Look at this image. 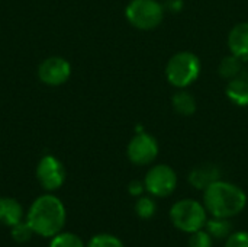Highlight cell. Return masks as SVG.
Wrapping results in <instances>:
<instances>
[{
  "mask_svg": "<svg viewBox=\"0 0 248 247\" xmlns=\"http://www.w3.org/2000/svg\"><path fill=\"white\" fill-rule=\"evenodd\" d=\"M201 74V60L190 51L174 54L166 66V77L174 87L185 89L195 83Z\"/></svg>",
  "mask_w": 248,
  "mask_h": 247,
  "instance_id": "cell-3",
  "label": "cell"
},
{
  "mask_svg": "<svg viewBox=\"0 0 248 247\" xmlns=\"http://www.w3.org/2000/svg\"><path fill=\"white\" fill-rule=\"evenodd\" d=\"M71 74L70 63L62 57H49L39 64L38 77L42 83L48 86L64 84Z\"/></svg>",
  "mask_w": 248,
  "mask_h": 247,
  "instance_id": "cell-9",
  "label": "cell"
},
{
  "mask_svg": "<svg viewBox=\"0 0 248 247\" xmlns=\"http://www.w3.org/2000/svg\"><path fill=\"white\" fill-rule=\"evenodd\" d=\"M33 234V230L32 227L29 226V223H17L12 227V237L17 242V243H26L31 240Z\"/></svg>",
  "mask_w": 248,
  "mask_h": 247,
  "instance_id": "cell-19",
  "label": "cell"
},
{
  "mask_svg": "<svg viewBox=\"0 0 248 247\" xmlns=\"http://www.w3.org/2000/svg\"><path fill=\"white\" fill-rule=\"evenodd\" d=\"M243 61L235 57L234 54H230L227 57H224L219 63V67H218V71H219V76L222 79H227V80H231L237 76L241 74V70H243Z\"/></svg>",
  "mask_w": 248,
  "mask_h": 247,
  "instance_id": "cell-16",
  "label": "cell"
},
{
  "mask_svg": "<svg viewBox=\"0 0 248 247\" xmlns=\"http://www.w3.org/2000/svg\"><path fill=\"white\" fill-rule=\"evenodd\" d=\"M36 178L44 189L55 191L61 188L65 181V169L57 157L44 156L38 163Z\"/></svg>",
  "mask_w": 248,
  "mask_h": 247,
  "instance_id": "cell-8",
  "label": "cell"
},
{
  "mask_svg": "<svg viewBox=\"0 0 248 247\" xmlns=\"http://www.w3.org/2000/svg\"><path fill=\"white\" fill-rule=\"evenodd\" d=\"M87 247H124V243L112 234H97L89 242Z\"/></svg>",
  "mask_w": 248,
  "mask_h": 247,
  "instance_id": "cell-20",
  "label": "cell"
},
{
  "mask_svg": "<svg viewBox=\"0 0 248 247\" xmlns=\"http://www.w3.org/2000/svg\"><path fill=\"white\" fill-rule=\"evenodd\" d=\"M145 189V185L141 181H132L128 186V191L132 197H141Z\"/></svg>",
  "mask_w": 248,
  "mask_h": 247,
  "instance_id": "cell-23",
  "label": "cell"
},
{
  "mask_svg": "<svg viewBox=\"0 0 248 247\" xmlns=\"http://www.w3.org/2000/svg\"><path fill=\"white\" fill-rule=\"evenodd\" d=\"M173 109L176 114L183 115V116H190L196 112V99L189 93V92H177L173 99H171Z\"/></svg>",
  "mask_w": 248,
  "mask_h": 247,
  "instance_id": "cell-14",
  "label": "cell"
},
{
  "mask_svg": "<svg viewBox=\"0 0 248 247\" xmlns=\"http://www.w3.org/2000/svg\"><path fill=\"white\" fill-rule=\"evenodd\" d=\"M23 217L22 205L13 198H0V223L13 227L20 223Z\"/></svg>",
  "mask_w": 248,
  "mask_h": 247,
  "instance_id": "cell-13",
  "label": "cell"
},
{
  "mask_svg": "<svg viewBox=\"0 0 248 247\" xmlns=\"http://www.w3.org/2000/svg\"><path fill=\"white\" fill-rule=\"evenodd\" d=\"M247 204V197L241 188L234 183L217 181L203 194V205L214 217L231 218L238 215Z\"/></svg>",
  "mask_w": 248,
  "mask_h": 247,
  "instance_id": "cell-2",
  "label": "cell"
},
{
  "mask_svg": "<svg viewBox=\"0 0 248 247\" xmlns=\"http://www.w3.org/2000/svg\"><path fill=\"white\" fill-rule=\"evenodd\" d=\"M49 247H84L81 239L73 233H58L52 237Z\"/></svg>",
  "mask_w": 248,
  "mask_h": 247,
  "instance_id": "cell-18",
  "label": "cell"
},
{
  "mask_svg": "<svg viewBox=\"0 0 248 247\" xmlns=\"http://www.w3.org/2000/svg\"><path fill=\"white\" fill-rule=\"evenodd\" d=\"M189 247H212V237L208 231L198 230L192 233L189 239Z\"/></svg>",
  "mask_w": 248,
  "mask_h": 247,
  "instance_id": "cell-21",
  "label": "cell"
},
{
  "mask_svg": "<svg viewBox=\"0 0 248 247\" xmlns=\"http://www.w3.org/2000/svg\"><path fill=\"white\" fill-rule=\"evenodd\" d=\"M26 221L33 233L42 237H54L65 224V208L54 195L39 197L29 208Z\"/></svg>",
  "mask_w": 248,
  "mask_h": 247,
  "instance_id": "cell-1",
  "label": "cell"
},
{
  "mask_svg": "<svg viewBox=\"0 0 248 247\" xmlns=\"http://www.w3.org/2000/svg\"><path fill=\"white\" fill-rule=\"evenodd\" d=\"M144 185L145 191H148L151 195L164 198L174 192L177 186V175L170 166L157 165L147 172Z\"/></svg>",
  "mask_w": 248,
  "mask_h": 247,
  "instance_id": "cell-6",
  "label": "cell"
},
{
  "mask_svg": "<svg viewBox=\"0 0 248 247\" xmlns=\"http://www.w3.org/2000/svg\"><path fill=\"white\" fill-rule=\"evenodd\" d=\"M228 99L237 106H248V79L246 76H237L230 80L225 87Z\"/></svg>",
  "mask_w": 248,
  "mask_h": 247,
  "instance_id": "cell-12",
  "label": "cell"
},
{
  "mask_svg": "<svg viewBox=\"0 0 248 247\" xmlns=\"http://www.w3.org/2000/svg\"><path fill=\"white\" fill-rule=\"evenodd\" d=\"M225 247H248V233L247 231H238L231 234L227 239Z\"/></svg>",
  "mask_w": 248,
  "mask_h": 247,
  "instance_id": "cell-22",
  "label": "cell"
},
{
  "mask_svg": "<svg viewBox=\"0 0 248 247\" xmlns=\"http://www.w3.org/2000/svg\"><path fill=\"white\" fill-rule=\"evenodd\" d=\"M170 218L176 229L185 233H195L206 226V208L195 199L177 201L170 210Z\"/></svg>",
  "mask_w": 248,
  "mask_h": 247,
  "instance_id": "cell-4",
  "label": "cell"
},
{
  "mask_svg": "<svg viewBox=\"0 0 248 247\" xmlns=\"http://www.w3.org/2000/svg\"><path fill=\"white\" fill-rule=\"evenodd\" d=\"M126 154L131 163L137 166L150 165L158 156V143L151 134L145 131L137 132V135L128 144Z\"/></svg>",
  "mask_w": 248,
  "mask_h": 247,
  "instance_id": "cell-7",
  "label": "cell"
},
{
  "mask_svg": "<svg viewBox=\"0 0 248 247\" xmlns=\"http://www.w3.org/2000/svg\"><path fill=\"white\" fill-rule=\"evenodd\" d=\"M231 230H232V226L228 218L214 217L212 220L206 221V231L211 234L212 239H217V240L228 239L231 236Z\"/></svg>",
  "mask_w": 248,
  "mask_h": 247,
  "instance_id": "cell-15",
  "label": "cell"
},
{
  "mask_svg": "<svg viewBox=\"0 0 248 247\" xmlns=\"http://www.w3.org/2000/svg\"><path fill=\"white\" fill-rule=\"evenodd\" d=\"M128 22L141 31H151L161 25L164 6L157 0H131L125 9Z\"/></svg>",
  "mask_w": 248,
  "mask_h": 247,
  "instance_id": "cell-5",
  "label": "cell"
},
{
  "mask_svg": "<svg viewBox=\"0 0 248 247\" xmlns=\"http://www.w3.org/2000/svg\"><path fill=\"white\" fill-rule=\"evenodd\" d=\"M182 7H183V0H167L166 1V9L173 12V13L180 12Z\"/></svg>",
  "mask_w": 248,
  "mask_h": 247,
  "instance_id": "cell-24",
  "label": "cell"
},
{
  "mask_svg": "<svg viewBox=\"0 0 248 247\" xmlns=\"http://www.w3.org/2000/svg\"><path fill=\"white\" fill-rule=\"evenodd\" d=\"M157 211L155 202L150 197H140V199L135 204V213L142 220H150Z\"/></svg>",
  "mask_w": 248,
  "mask_h": 247,
  "instance_id": "cell-17",
  "label": "cell"
},
{
  "mask_svg": "<svg viewBox=\"0 0 248 247\" xmlns=\"http://www.w3.org/2000/svg\"><path fill=\"white\" fill-rule=\"evenodd\" d=\"M219 179H221L219 167L215 165H211V163L201 165L189 173V183L193 188L201 189V191L202 189L205 191L206 188H209L212 183H215Z\"/></svg>",
  "mask_w": 248,
  "mask_h": 247,
  "instance_id": "cell-11",
  "label": "cell"
},
{
  "mask_svg": "<svg viewBox=\"0 0 248 247\" xmlns=\"http://www.w3.org/2000/svg\"><path fill=\"white\" fill-rule=\"evenodd\" d=\"M228 48L241 61H248V22L237 23L228 33Z\"/></svg>",
  "mask_w": 248,
  "mask_h": 247,
  "instance_id": "cell-10",
  "label": "cell"
}]
</instances>
